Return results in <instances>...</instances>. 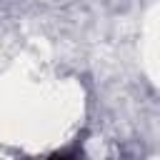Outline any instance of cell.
I'll list each match as a JSON object with an SVG mask.
<instances>
[{
	"label": "cell",
	"mask_w": 160,
	"mask_h": 160,
	"mask_svg": "<svg viewBox=\"0 0 160 160\" xmlns=\"http://www.w3.org/2000/svg\"><path fill=\"white\" fill-rule=\"evenodd\" d=\"M52 160H65V158H52Z\"/></svg>",
	"instance_id": "1"
}]
</instances>
